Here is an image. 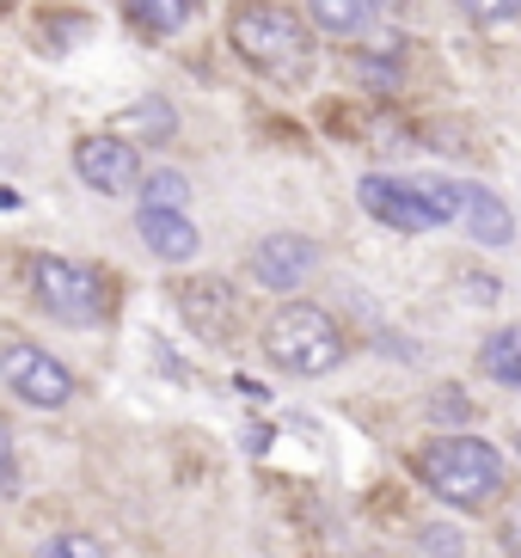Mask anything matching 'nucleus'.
<instances>
[{
    "label": "nucleus",
    "instance_id": "obj_1",
    "mask_svg": "<svg viewBox=\"0 0 521 558\" xmlns=\"http://www.w3.org/2000/svg\"><path fill=\"white\" fill-rule=\"evenodd\" d=\"M417 478L441 504L455 509H485L490 497L504 492V454L478 436H436V442L417 454Z\"/></svg>",
    "mask_w": 521,
    "mask_h": 558
},
{
    "label": "nucleus",
    "instance_id": "obj_2",
    "mask_svg": "<svg viewBox=\"0 0 521 558\" xmlns=\"http://www.w3.org/2000/svg\"><path fill=\"white\" fill-rule=\"evenodd\" d=\"M233 50L252 68H264V74L294 81L313 62V37L289 7H277V0H245L240 13H233Z\"/></svg>",
    "mask_w": 521,
    "mask_h": 558
},
{
    "label": "nucleus",
    "instance_id": "obj_3",
    "mask_svg": "<svg viewBox=\"0 0 521 558\" xmlns=\"http://www.w3.org/2000/svg\"><path fill=\"white\" fill-rule=\"evenodd\" d=\"M264 356L277 362L282 375H331L343 362V331L326 307L294 301L264 326Z\"/></svg>",
    "mask_w": 521,
    "mask_h": 558
},
{
    "label": "nucleus",
    "instance_id": "obj_4",
    "mask_svg": "<svg viewBox=\"0 0 521 558\" xmlns=\"http://www.w3.org/2000/svg\"><path fill=\"white\" fill-rule=\"evenodd\" d=\"M356 197H362V209L375 215V221H387L392 233H436V228H448V221H441V209L424 197V184H417V179L399 184V179L368 172V179L356 184Z\"/></svg>",
    "mask_w": 521,
    "mask_h": 558
},
{
    "label": "nucleus",
    "instance_id": "obj_5",
    "mask_svg": "<svg viewBox=\"0 0 521 558\" xmlns=\"http://www.w3.org/2000/svg\"><path fill=\"white\" fill-rule=\"evenodd\" d=\"M32 289L56 319L68 326H86L98 319V277L86 264H68V258H32Z\"/></svg>",
    "mask_w": 521,
    "mask_h": 558
},
{
    "label": "nucleus",
    "instance_id": "obj_6",
    "mask_svg": "<svg viewBox=\"0 0 521 558\" xmlns=\"http://www.w3.org/2000/svg\"><path fill=\"white\" fill-rule=\"evenodd\" d=\"M172 301H179L184 326L203 338V344H228L233 326H240V295H233V282L221 277H191L172 289Z\"/></svg>",
    "mask_w": 521,
    "mask_h": 558
},
{
    "label": "nucleus",
    "instance_id": "obj_7",
    "mask_svg": "<svg viewBox=\"0 0 521 558\" xmlns=\"http://www.w3.org/2000/svg\"><path fill=\"white\" fill-rule=\"evenodd\" d=\"M0 375H7L13 399H25V405H37V411H56V405H68V399H74V375H68L56 356L32 350V344H13V350H7Z\"/></svg>",
    "mask_w": 521,
    "mask_h": 558
},
{
    "label": "nucleus",
    "instance_id": "obj_8",
    "mask_svg": "<svg viewBox=\"0 0 521 558\" xmlns=\"http://www.w3.org/2000/svg\"><path fill=\"white\" fill-rule=\"evenodd\" d=\"M74 172L81 184H93L98 197H123V191H142V160L123 135H86L81 148H74Z\"/></svg>",
    "mask_w": 521,
    "mask_h": 558
},
{
    "label": "nucleus",
    "instance_id": "obj_9",
    "mask_svg": "<svg viewBox=\"0 0 521 558\" xmlns=\"http://www.w3.org/2000/svg\"><path fill=\"white\" fill-rule=\"evenodd\" d=\"M313 264H319L313 240H301V233H270V240L252 246V282H264V289H294V282L313 277Z\"/></svg>",
    "mask_w": 521,
    "mask_h": 558
},
{
    "label": "nucleus",
    "instance_id": "obj_10",
    "mask_svg": "<svg viewBox=\"0 0 521 558\" xmlns=\"http://www.w3.org/2000/svg\"><path fill=\"white\" fill-rule=\"evenodd\" d=\"M135 228H142L147 252H154V258H166V264L196 258V240H203V233L191 228V215H184V209H142V215H135Z\"/></svg>",
    "mask_w": 521,
    "mask_h": 558
},
{
    "label": "nucleus",
    "instance_id": "obj_11",
    "mask_svg": "<svg viewBox=\"0 0 521 558\" xmlns=\"http://www.w3.org/2000/svg\"><path fill=\"white\" fill-rule=\"evenodd\" d=\"M460 221H467V233H473L478 246H509V240H516L509 209L490 197V191H478V184H460Z\"/></svg>",
    "mask_w": 521,
    "mask_h": 558
},
{
    "label": "nucleus",
    "instance_id": "obj_12",
    "mask_svg": "<svg viewBox=\"0 0 521 558\" xmlns=\"http://www.w3.org/2000/svg\"><path fill=\"white\" fill-rule=\"evenodd\" d=\"M478 368H485L497 387H509V393H521V326L509 331H490L485 350H478Z\"/></svg>",
    "mask_w": 521,
    "mask_h": 558
},
{
    "label": "nucleus",
    "instance_id": "obj_13",
    "mask_svg": "<svg viewBox=\"0 0 521 558\" xmlns=\"http://www.w3.org/2000/svg\"><path fill=\"white\" fill-rule=\"evenodd\" d=\"M123 13L142 37H172L191 19V0H123Z\"/></svg>",
    "mask_w": 521,
    "mask_h": 558
},
{
    "label": "nucleus",
    "instance_id": "obj_14",
    "mask_svg": "<svg viewBox=\"0 0 521 558\" xmlns=\"http://www.w3.org/2000/svg\"><path fill=\"white\" fill-rule=\"evenodd\" d=\"M147 135V142H172V130H179V117H172V105L166 99H142L130 105V111L117 117V135Z\"/></svg>",
    "mask_w": 521,
    "mask_h": 558
},
{
    "label": "nucleus",
    "instance_id": "obj_15",
    "mask_svg": "<svg viewBox=\"0 0 521 558\" xmlns=\"http://www.w3.org/2000/svg\"><path fill=\"white\" fill-rule=\"evenodd\" d=\"M380 0H313V19L326 25L331 37H356L368 19H375Z\"/></svg>",
    "mask_w": 521,
    "mask_h": 558
},
{
    "label": "nucleus",
    "instance_id": "obj_16",
    "mask_svg": "<svg viewBox=\"0 0 521 558\" xmlns=\"http://www.w3.org/2000/svg\"><path fill=\"white\" fill-rule=\"evenodd\" d=\"M184 197H191V184H184L179 172H147L142 209H184Z\"/></svg>",
    "mask_w": 521,
    "mask_h": 558
},
{
    "label": "nucleus",
    "instance_id": "obj_17",
    "mask_svg": "<svg viewBox=\"0 0 521 558\" xmlns=\"http://www.w3.org/2000/svg\"><path fill=\"white\" fill-rule=\"evenodd\" d=\"M32 558H111V553H105V541H93V534H56V541H44Z\"/></svg>",
    "mask_w": 521,
    "mask_h": 558
},
{
    "label": "nucleus",
    "instance_id": "obj_18",
    "mask_svg": "<svg viewBox=\"0 0 521 558\" xmlns=\"http://www.w3.org/2000/svg\"><path fill=\"white\" fill-rule=\"evenodd\" d=\"M467 19H478V25H504V19L521 13V0H455Z\"/></svg>",
    "mask_w": 521,
    "mask_h": 558
},
{
    "label": "nucleus",
    "instance_id": "obj_19",
    "mask_svg": "<svg viewBox=\"0 0 521 558\" xmlns=\"http://www.w3.org/2000/svg\"><path fill=\"white\" fill-rule=\"evenodd\" d=\"M424 553L429 558H460V541L455 534H424Z\"/></svg>",
    "mask_w": 521,
    "mask_h": 558
},
{
    "label": "nucleus",
    "instance_id": "obj_20",
    "mask_svg": "<svg viewBox=\"0 0 521 558\" xmlns=\"http://www.w3.org/2000/svg\"><path fill=\"white\" fill-rule=\"evenodd\" d=\"M504 546L521 558V515H509V527H504Z\"/></svg>",
    "mask_w": 521,
    "mask_h": 558
},
{
    "label": "nucleus",
    "instance_id": "obj_21",
    "mask_svg": "<svg viewBox=\"0 0 521 558\" xmlns=\"http://www.w3.org/2000/svg\"><path fill=\"white\" fill-rule=\"evenodd\" d=\"M516 448H521V429H516Z\"/></svg>",
    "mask_w": 521,
    "mask_h": 558
}]
</instances>
